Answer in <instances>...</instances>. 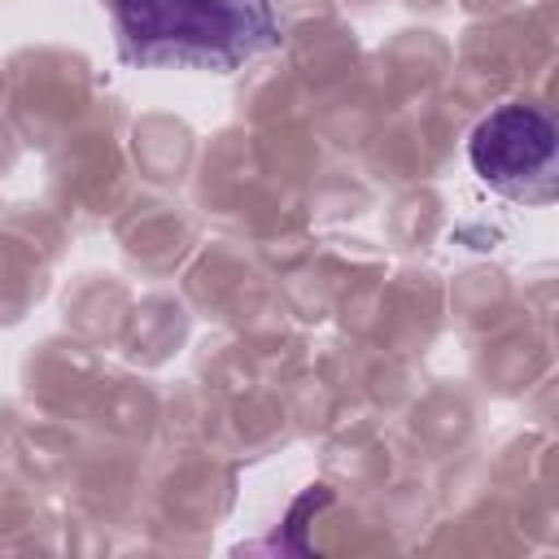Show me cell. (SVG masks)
<instances>
[{"mask_svg":"<svg viewBox=\"0 0 559 559\" xmlns=\"http://www.w3.org/2000/svg\"><path fill=\"white\" fill-rule=\"evenodd\" d=\"M114 31L131 66L218 74L284 39L275 0H114Z\"/></svg>","mask_w":559,"mask_h":559,"instance_id":"obj_1","label":"cell"},{"mask_svg":"<svg viewBox=\"0 0 559 559\" xmlns=\"http://www.w3.org/2000/svg\"><path fill=\"white\" fill-rule=\"evenodd\" d=\"M467 162L507 201L550 205L559 197V131L537 105H502L476 122Z\"/></svg>","mask_w":559,"mask_h":559,"instance_id":"obj_2","label":"cell"}]
</instances>
